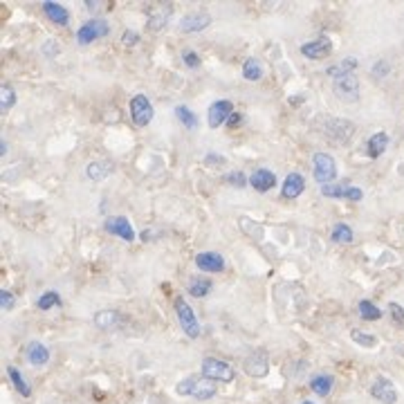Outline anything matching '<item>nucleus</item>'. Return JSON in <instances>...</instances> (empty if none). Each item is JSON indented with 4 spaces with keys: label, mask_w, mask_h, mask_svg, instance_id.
<instances>
[{
    "label": "nucleus",
    "mask_w": 404,
    "mask_h": 404,
    "mask_svg": "<svg viewBox=\"0 0 404 404\" xmlns=\"http://www.w3.org/2000/svg\"><path fill=\"white\" fill-rule=\"evenodd\" d=\"M321 133L330 141H335V144H346V141H351V137L355 135V124L351 119L326 117L321 124Z\"/></svg>",
    "instance_id": "1"
},
{
    "label": "nucleus",
    "mask_w": 404,
    "mask_h": 404,
    "mask_svg": "<svg viewBox=\"0 0 404 404\" xmlns=\"http://www.w3.org/2000/svg\"><path fill=\"white\" fill-rule=\"evenodd\" d=\"M312 176L319 182V187H326V184H333V180L337 178V162L330 153H314L312 155Z\"/></svg>",
    "instance_id": "2"
},
{
    "label": "nucleus",
    "mask_w": 404,
    "mask_h": 404,
    "mask_svg": "<svg viewBox=\"0 0 404 404\" xmlns=\"http://www.w3.org/2000/svg\"><path fill=\"white\" fill-rule=\"evenodd\" d=\"M200 370H202V377L211 382H225V384H229V382L236 379V370L218 357H204Z\"/></svg>",
    "instance_id": "3"
},
{
    "label": "nucleus",
    "mask_w": 404,
    "mask_h": 404,
    "mask_svg": "<svg viewBox=\"0 0 404 404\" xmlns=\"http://www.w3.org/2000/svg\"><path fill=\"white\" fill-rule=\"evenodd\" d=\"M333 90H335V97L344 104H355L359 102V79L355 72H348V74H342L337 76L333 81Z\"/></svg>",
    "instance_id": "4"
},
{
    "label": "nucleus",
    "mask_w": 404,
    "mask_h": 404,
    "mask_svg": "<svg viewBox=\"0 0 404 404\" xmlns=\"http://www.w3.org/2000/svg\"><path fill=\"white\" fill-rule=\"evenodd\" d=\"M173 308H176L178 321L182 326L184 335H187L189 340H198V337H200V323H198V319H195L191 305L182 297H176V301H173Z\"/></svg>",
    "instance_id": "5"
},
{
    "label": "nucleus",
    "mask_w": 404,
    "mask_h": 404,
    "mask_svg": "<svg viewBox=\"0 0 404 404\" xmlns=\"http://www.w3.org/2000/svg\"><path fill=\"white\" fill-rule=\"evenodd\" d=\"M108 34H111V25H108V20H104V18H90V20H85V23L79 27V32H76V41H79L81 46H90L92 41L104 39Z\"/></svg>",
    "instance_id": "6"
},
{
    "label": "nucleus",
    "mask_w": 404,
    "mask_h": 404,
    "mask_svg": "<svg viewBox=\"0 0 404 404\" xmlns=\"http://www.w3.org/2000/svg\"><path fill=\"white\" fill-rule=\"evenodd\" d=\"M92 321H95V326L99 330H119V328H124V326H128L130 316L124 314V312H119V310L106 308V310L95 312Z\"/></svg>",
    "instance_id": "7"
},
{
    "label": "nucleus",
    "mask_w": 404,
    "mask_h": 404,
    "mask_svg": "<svg viewBox=\"0 0 404 404\" xmlns=\"http://www.w3.org/2000/svg\"><path fill=\"white\" fill-rule=\"evenodd\" d=\"M173 14V5L171 3H155L148 7V16H146V29L148 32H162L169 25V18Z\"/></svg>",
    "instance_id": "8"
},
{
    "label": "nucleus",
    "mask_w": 404,
    "mask_h": 404,
    "mask_svg": "<svg viewBox=\"0 0 404 404\" xmlns=\"http://www.w3.org/2000/svg\"><path fill=\"white\" fill-rule=\"evenodd\" d=\"M153 115H155V111H153V104L146 99V95H135L133 99H130V117H133L135 126L139 128L148 126Z\"/></svg>",
    "instance_id": "9"
},
{
    "label": "nucleus",
    "mask_w": 404,
    "mask_h": 404,
    "mask_svg": "<svg viewBox=\"0 0 404 404\" xmlns=\"http://www.w3.org/2000/svg\"><path fill=\"white\" fill-rule=\"evenodd\" d=\"M234 111V104L229 99H218L209 106V113H207V122H209V128H221L223 124L229 122Z\"/></svg>",
    "instance_id": "10"
},
{
    "label": "nucleus",
    "mask_w": 404,
    "mask_h": 404,
    "mask_svg": "<svg viewBox=\"0 0 404 404\" xmlns=\"http://www.w3.org/2000/svg\"><path fill=\"white\" fill-rule=\"evenodd\" d=\"M243 368L249 377H265L270 373V357L265 351H254L252 355L245 357Z\"/></svg>",
    "instance_id": "11"
},
{
    "label": "nucleus",
    "mask_w": 404,
    "mask_h": 404,
    "mask_svg": "<svg viewBox=\"0 0 404 404\" xmlns=\"http://www.w3.org/2000/svg\"><path fill=\"white\" fill-rule=\"evenodd\" d=\"M330 52H333V41L328 36H319V39H314L310 43H303V46H301V54L305 59H312V61L326 59Z\"/></svg>",
    "instance_id": "12"
},
{
    "label": "nucleus",
    "mask_w": 404,
    "mask_h": 404,
    "mask_svg": "<svg viewBox=\"0 0 404 404\" xmlns=\"http://www.w3.org/2000/svg\"><path fill=\"white\" fill-rule=\"evenodd\" d=\"M370 396L382 404H396L398 402V391L389 377H377L373 382V386H370Z\"/></svg>",
    "instance_id": "13"
},
{
    "label": "nucleus",
    "mask_w": 404,
    "mask_h": 404,
    "mask_svg": "<svg viewBox=\"0 0 404 404\" xmlns=\"http://www.w3.org/2000/svg\"><path fill=\"white\" fill-rule=\"evenodd\" d=\"M104 227H106V232H111L113 236H119L122 240H135V229H133V225L128 223V218H124V216H111V218H106V223H104Z\"/></svg>",
    "instance_id": "14"
},
{
    "label": "nucleus",
    "mask_w": 404,
    "mask_h": 404,
    "mask_svg": "<svg viewBox=\"0 0 404 404\" xmlns=\"http://www.w3.org/2000/svg\"><path fill=\"white\" fill-rule=\"evenodd\" d=\"M211 25V14L207 12H191L180 20V29L187 32V34H193V32H202Z\"/></svg>",
    "instance_id": "15"
},
{
    "label": "nucleus",
    "mask_w": 404,
    "mask_h": 404,
    "mask_svg": "<svg viewBox=\"0 0 404 404\" xmlns=\"http://www.w3.org/2000/svg\"><path fill=\"white\" fill-rule=\"evenodd\" d=\"M305 191V178L301 173H288V178L283 180L281 187V198L283 200H294Z\"/></svg>",
    "instance_id": "16"
},
{
    "label": "nucleus",
    "mask_w": 404,
    "mask_h": 404,
    "mask_svg": "<svg viewBox=\"0 0 404 404\" xmlns=\"http://www.w3.org/2000/svg\"><path fill=\"white\" fill-rule=\"evenodd\" d=\"M249 187H254V191L258 193H267L277 187V176L270 169H256L249 176Z\"/></svg>",
    "instance_id": "17"
},
{
    "label": "nucleus",
    "mask_w": 404,
    "mask_h": 404,
    "mask_svg": "<svg viewBox=\"0 0 404 404\" xmlns=\"http://www.w3.org/2000/svg\"><path fill=\"white\" fill-rule=\"evenodd\" d=\"M195 265H198L202 272H211V274H218V272L225 270V258L218 252H202L195 256Z\"/></svg>",
    "instance_id": "18"
},
{
    "label": "nucleus",
    "mask_w": 404,
    "mask_h": 404,
    "mask_svg": "<svg viewBox=\"0 0 404 404\" xmlns=\"http://www.w3.org/2000/svg\"><path fill=\"white\" fill-rule=\"evenodd\" d=\"M25 357L32 366H46L50 362V351L46 344L41 342H29L25 348Z\"/></svg>",
    "instance_id": "19"
},
{
    "label": "nucleus",
    "mask_w": 404,
    "mask_h": 404,
    "mask_svg": "<svg viewBox=\"0 0 404 404\" xmlns=\"http://www.w3.org/2000/svg\"><path fill=\"white\" fill-rule=\"evenodd\" d=\"M113 171H115V165L111 160H97V162H90V165L85 167V176H88L92 182H104Z\"/></svg>",
    "instance_id": "20"
},
{
    "label": "nucleus",
    "mask_w": 404,
    "mask_h": 404,
    "mask_svg": "<svg viewBox=\"0 0 404 404\" xmlns=\"http://www.w3.org/2000/svg\"><path fill=\"white\" fill-rule=\"evenodd\" d=\"M43 12H46V16L57 25H68V20H70L68 9L59 3H54V0H46V3H43Z\"/></svg>",
    "instance_id": "21"
},
{
    "label": "nucleus",
    "mask_w": 404,
    "mask_h": 404,
    "mask_svg": "<svg viewBox=\"0 0 404 404\" xmlns=\"http://www.w3.org/2000/svg\"><path fill=\"white\" fill-rule=\"evenodd\" d=\"M386 148H389V135L384 133V130H379V133L370 135L368 144H366V153H368V158L377 160L379 155H384V151H386Z\"/></svg>",
    "instance_id": "22"
},
{
    "label": "nucleus",
    "mask_w": 404,
    "mask_h": 404,
    "mask_svg": "<svg viewBox=\"0 0 404 404\" xmlns=\"http://www.w3.org/2000/svg\"><path fill=\"white\" fill-rule=\"evenodd\" d=\"M263 74H265V68H263V63H260V59L249 57L243 63V76L247 81H260L263 79Z\"/></svg>",
    "instance_id": "23"
},
{
    "label": "nucleus",
    "mask_w": 404,
    "mask_h": 404,
    "mask_svg": "<svg viewBox=\"0 0 404 404\" xmlns=\"http://www.w3.org/2000/svg\"><path fill=\"white\" fill-rule=\"evenodd\" d=\"M333 386H335V377L333 375H314L310 379V389L316 393V396H321V398L330 396Z\"/></svg>",
    "instance_id": "24"
},
{
    "label": "nucleus",
    "mask_w": 404,
    "mask_h": 404,
    "mask_svg": "<svg viewBox=\"0 0 404 404\" xmlns=\"http://www.w3.org/2000/svg\"><path fill=\"white\" fill-rule=\"evenodd\" d=\"M357 312H359V316H362L364 321H379L382 314H384L373 301H368V299H362V301L357 303Z\"/></svg>",
    "instance_id": "25"
},
{
    "label": "nucleus",
    "mask_w": 404,
    "mask_h": 404,
    "mask_svg": "<svg viewBox=\"0 0 404 404\" xmlns=\"http://www.w3.org/2000/svg\"><path fill=\"white\" fill-rule=\"evenodd\" d=\"M330 238L335 240V243H340V245H351L353 240H355V234H353L351 225L337 223V225L333 227V232H330Z\"/></svg>",
    "instance_id": "26"
},
{
    "label": "nucleus",
    "mask_w": 404,
    "mask_h": 404,
    "mask_svg": "<svg viewBox=\"0 0 404 404\" xmlns=\"http://www.w3.org/2000/svg\"><path fill=\"white\" fill-rule=\"evenodd\" d=\"M7 375H9V382H12L14 389L20 393V396H23V398H29V396H32V389H29V384L25 382L23 373H20L18 368H14V366H7Z\"/></svg>",
    "instance_id": "27"
},
{
    "label": "nucleus",
    "mask_w": 404,
    "mask_h": 404,
    "mask_svg": "<svg viewBox=\"0 0 404 404\" xmlns=\"http://www.w3.org/2000/svg\"><path fill=\"white\" fill-rule=\"evenodd\" d=\"M211 288H214V283L209 281V279H200V277H195V279H191L189 281V294L191 297H195V299H202V297H207V294L211 292Z\"/></svg>",
    "instance_id": "28"
},
{
    "label": "nucleus",
    "mask_w": 404,
    "mask_h": 404,
    "mask_svg": "<svg viewBox=\"0 0 404 404\" xmlns=\"http://www.w3.org/2000/svg\"><path fill=\"white\" fill-rule=\"evenodd\" d=\"M216 393H218V389H216V384H214L211 379H198V384H195L191 398H195V400H211Z\"/></svg>",
    "instance_id": "29"
},
{
    "label": "nucleus",
    "mask_w": 404,
    "mask_h": 404,
    "mask_svg": "<svg viewBox=\"0 0 404 404\" xmlns=\"http://www.w3.org/2000/svg\"><path fill=\"white\" fill-rule=\"evenodd\" d=\"M176 117L180 119V124H182L184 128H189V130L198 128V124H200L198 115H195L191 108H187V106H178V108H176Z\"/></svg>",
    "instance_id": "30"
},
{
    "label": "nucleus",
    "mask_w": 404,
    "mask_h": 404,
    "mask_svg": "<svg viewBox=\"0 0 404 404\" xmlns=\"http://www.w3.org/2000/svg\"><path fill=\"white\" fill-rule=\"evenodd\" d=\"M61 305V297H59V292L57 290H48V292H43L39 301H36V308L39 310H52V308H59Z\"/></svg>",
    "instance_id": "31"
},
{
    "label": "nucleus",
    "mask_w": 404,
    "mask_h": 404,
    "mask_svg": "<svg viewBox=\"0 0 404 404\" xmlns=\"http://www.w3.org/2000/svg\"><path fill=\"white\" fill-rule=\"evenodd\" d=\"M14 106H16V92L9 83H3L0 85V111L7 113L12 111Z\"/></svg>",
    "instance_id": "32"
},
{
    "label": "nucleus",
    "mask_w": 404,
    "mask_h": 404,
    "mask_svg": "<svg viewBox=\"0 0 404 404\" xmlns=\"http://www.w3.org/2000/svg\"><path fill=\"white\" fill-rule=\"evenodd\" d=\"M346 189L348 184H326V187H321V195H326V198H333V200H346Z\"/></svg>",
    "instance_id": "33"
},
{
    "label": "nucleus",
    "mask_w": 404,
    "mask_h": 404,
    "mask_svg": "<svg viewBox=\"0 0 404 404\" xmlns=\"http://www.w3.org/2000/svg\"><path fill=\"white\" fill-rule=\"evenodd\" d=\"M351 340L359 346H364V348H373L377 346V337L375 335H370V333H364V330H351Z\"/></svg>",
    "instance_id": "34"
},
{
    "label": "nucleus",
    "mask_w": 404,
    "mask_h": 404,
    "mask_svg": "<svg viewBox=\"0 0 404 404\" xmlns=\"http://www.w3.org/2000/svg\"><path fill=\"white\" fill-rule=\"evenodd\" d=\"M225 184H229V187H236V189H243L249 184V180L245 178V173L243 171H229L227 176L223 178Z\"/></svg>",
    "instance_id": "35"
},
{
    "label": "nucleus",
    "mask_w": 404,
    "mask_h": 404,
    "mask_svg": "<svg viewBox=\"0 0 404 404\" xmlns=\"http://www.w3.org/2000/svg\"><path fill=\"white\" fill-rule=\"evenodd\" d=\"M370 74L375 76V79H384V76L391 74V63L386 59H379L373 63V68H370Z\"/></svg>",
    "instance_id": "36"
},
{
    "label": "nucleus",
    "mask_w": 404,
    "mask_h": 404,
    "mask_svg": "<svg viewBox=\"0 0 404 404\" xmlns=\"http://www.w3.org/2000/svg\"><path fill=\"white\" fill-rule=\"evenodd\" d=\"M195 384H198V377H187L176 386V393H178V396H193Z\"/></svg>",
    "instance_id": "37"
},
{
    "label": "nucleus",
    "mask_w": 404,
    "mask_h": 404,
    "mask_svg": "<svg viewBox=\"0 0 404 404\" xmlns=\"http://www.w3.org/2000/svg\"><path fill=\"white\" fill-rule=\"evenodd\" d=\"M389 312H391V319L396 321L400 328H404V308H402V305L396 303V301L389 303Z\"/></svg>",
    "instance_id": "38"
},
{
    "label": "nucleus",
    "mask_w": 404,
    "mask_h": 404,
    "mask_svg": "<svg viewBox=\"0 0 404 404\" xmlns=\"http://www.w3.org/2000/svg\"><path fill=\"white\" fill-rule=\"evenodd\" d=\"M0 305H3V310H14L16 305V297L9 290H0Z\"/></svg>",
    "instance_id": "39"
},
{
    "label": "nucleus",
    "mask_w": 404,
    "mask_h": 404,
    "mask_svg": "<svg viewBox=\"0 0 404 404\" xmlns=\"http://www.w3.org/2000/svg\"><path fill=\"white\" fill-rule=\"evenodd\" d=\"M182 61L184 63H187V68H198V65H200V57H198V52H193V50H187V52H184L182 54Z\"/></svg>",
    "instance_id": "40"
},
{
    "label": "nucleus",
    "mask_w": 404,
    "mask_h": 404,
    "mask_svg": "<svg viewBox=\"0 0 404 404\" xmlns=\"http://www.w3.org/2000/svg\"><path fill=\"white\" fill-rule=\"evenodd\" d=\"M364 198V191L359 189V187H353V184H348V189H346V200H351V202H359Z\"/></svg>",
    "instance_id": "41"
},
{
    "label": "nucleus",
    "mask_w": 404,
    "mask_h": 404,
    "mask_svg": "<svg viewBox=\"0 0 404 404\" xmlns=\"http://www.w3.org/2000/svg\"><path fill=\"white\" fill-rule=\"evenodd\" d=\"M122 43H124V46H128V48H133V46H137V43H139V34H137V32H133V29H126L124 34H122Z\"/></svg>",
    "instance_id": "42"
},
{
    "label": "nucleus",
    "mask_w": 404,
    "mask_h": 404,
    "mask_svg": "<svg viewBox=\"0 0 404 404\" xmlns=\"http://www.w3.org/2000/svg\"><path fill=\"white\" fill-rule=\"evenodd\" d=\"M240 119H243V117H240L238 113H234L232 117H229V122H227V126H229V128H236V126H238V122H240Z\"/></svg>",
    "instance_id": "43"
},
{
    "label": "nucleus",
    "mask_w": 404,
    "mask_h": 404,
    "mask_svg": "<svg viewBox=\"0 0 404 404\" xmlns=\"http://www.w3.org/2000/svg\"><path fill=\"white\" fill-rule=\"evenodd\" d=\"M7 151H9V148H7V141L3 139V141H0V155H7Z\"/></svg>",
    "instance_id": "44"
},
{
    "label": "nucleus",
    "mask_w": 404,
    "mask_h": 404,
    "mask_svg": "<svg viewBox=\"0 0 404 404\" xmlns=\"http://www.w3.org/2000/svg\"><path fill=\"white\" fill-rule=\"evenodd\" d=\"M301 404H314V402H301Z\"/></svg>",
    "instance_id": "45"
}]
</instances>
